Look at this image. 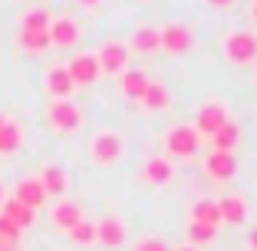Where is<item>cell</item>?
I'll use <instances>...</instances> for the list:
<instances>
[{
  "label": "cell",
  "instance_id": "obj_9",
  "mask_svg": "<svg viewBox=\"0 0 257 251\" xmlns=\"http://www.w3.org/2000/svg\"><path fill=\"white\" fill-rule=\"evenodd\" d=\"M204 172H208V179H211V182H231V179H234L237 175V159H234V152H218V149H214V152H208L204 155Z\"/></svg>",
  "mask_w": 257,
  "mask_h": 251
},
{
  "label": "cell",
  "instance_id": "obj_12",
  "mask_svg": "<svg viewBox=\"0 0 257 251\" xmlns=\"http://www.w3.org/2000/svg\"><path fill=\"white\" fill-rule=\"evenodd\" d=\"M50 218H53V225L60 231H73L76 225H79V221L86 218L83 215V208L76 205V202H69V198H60V202H53V208H50Z\"/></svg>",
  "mask_w": 257,
  "mask_h": 251
},
{
  "label": "cell",
  "instance_id": "obj_19",
  "mask_svg": "<svg viewBox=\"0 0 257 251\" xmlns=\"http://www.w3.org/2000/svg\"><path fill=\"white\" fill-rule=\"evenodd\" d=\"M37 179H40V185H43L46 195L63 198V195H66V189H69V179H66V172H63L60 165H46L43 172L37 175Z\"/></svg>",
  "mask_w": 257,
  "mask_h": 251
},
{
  "label": "cell",
  "instance_id": "obj_4",
  "mask_svg": "<svg viewBox=\"0 0 257 251\" xmlns=\"http://www.w3.org/2000/svg\"><path fill=\"white\" fill-rule=\"evenodd\" d=\"M227 119H231V113H227V103H221V99H208V103H201V106H198L195 122H191V126H195V132H198L201 139H204V136L211 139Z\"/></svg>",
  "mask_w": 257,
  "mask_h": 251
},
{
  "label": "cell",
  "instance_id": "obj_14",
  "mask_svg": "<svg viewBox=\"0 0 257 251\" xmlns=\"http://www.w3.org/2000/svg\"><path fill=\"white\" fill-rule=\"evenodd\" d=\"M14 198L20 202V205H27V208L37 212V208L46 202V192H43V185H40V179H20L17 189H14Z\"/></svg>",
  "mask_w": 257,
  "mask_h": 251
},
{
  "label": "cell",
  "instance_id": "obj_17",
  "mask_svg": "<svg viewBox=\"0 0 257 251\" xmlns=\"http://www.w3.org/2000/svg\"><path fill=\"white\" fill-rule=\"evenodd\" d=\"M152 79L145 76V69H125L119 76V90H122V96L125 99H132V103H139L142 99V93H145V86H149Z\"/></svg>",
  "mask_w": 257,
  "mask_h": 251
},
{
  "label": "cell",
  "instance_id": "obj_39",
  "mask_svg": "<svg viewBox=\"0 0 257 251\" xmlns=\"http://www.w3.org/2000/svg\"><path fill=\"white\" fill-rule=\"evenodd\" d=\"M254 66H257V63H254Z\"/></svg>",
  "mask_w": 257,
  "mask_h": 251
},
{
  "label": "cell",
  "instance_id": "obj_28",
  "mask_svg": "<svg viewBox=\"0 0 257 251\" xmlns=\"http://www.w3.org/2000/svg\"><path fill=\"white\" fill-rule=\"evenodd\" d=\"M69 241H73V244H83V248H86V244H96V225H92L89 218H83L73 231H69Z\"/></svg>",
  "mask_w": 257,
  "mask_h": 251
},
{
  "label": "cell",
  "instance_id": "obj_7",
  "mask_svg": "<svg viewBox=\"0 0 257 251\" xmlns=\"http://www.w3.org/2000/svg\"><path fill=\"white\" fill-rule=\"evenodd\" d=\"M89 149H92V159H96L99 165H115V162L122 159V152H125L119 132H99Z\"/></svg>",
  "mask_w": 257,
  "mask_h": 251
},
{
  "label": "cell",
  "instance_id": "obj_36",
  "mask_svg": "<svg viewBox=\"0 0 257 251\" xmlns=\"http://www.w3.org/2000/svg\"><path fill=\"white\" fill-rule=\"evenodd\" d=\"M0 205H4V185H0Z\"/></svg>",
  "mask_w": 257,
  "mask_h": 251
},
{
  "label": "cell",
  "instance_id": "obj_37",
  "mask_svg": "<svg viewBox=\"0 0 257 251\" xmlns=\"http://www.w3.org/2000/svg\"><path fill=\"white\" fill-rule=\"evenodd\" d=\"M4 122H7V116H4V113H0V126H4Z\"/></svg>",
  "mask_w": 257,
  "mask_h": 251
},
{
  "label": "cell",
  "instance_id": "obj_8",
  "mask_svg": "<svg viewBox=\"0 0 257 251\" xmlns=\"http://www.w3.org/2000/svg\"><path fill=\"white\" fill-rule=\"evenodd\" d=\"M66 69H69L73 86H92V83H99V76H102L96 53H79V56H73Z\"/></svg>",
  "mask_w": 257,
  "mask_h": 251
},
{
  "label": "cell",
  "instance_id": "obj_38",
  "mask_svg": "<svg viewBox=\"0 0 257 251\" xmlns=\"http://www.w3.org/2000/svg\"><path fill=\"white\" fill-rule=\"evenodd\" d=\"M254 20H257V4H254Z\"/></svg>",
  "mask_w": 257,
  "mask_h": 251
},
{
  "label": "cell",
  "instance_id": "obj_40",
  "mask_svg": "<svg viewBox=\"0 0 257 251\" xmlns=\"http://www.w3.org/2000/svg\"><path fill=\"white\" fill-rule=\"evenodd\" d=\"M254 4H257V0H254Z\"/></svg>",
  "mask_w": 257,
  "mask_h": 251
},
{
  "label": "cell",
  "instance_id": "obj_1",
  "mask_svg": "<svg viewBox=\"0 0 257 251\" xmlns=\"http://www.w3.org/2000/svg\"><path fill=\"white\" fill-rule=\"evenodd\" d=\"M204 139L195 132V126H188V122H182V126H172V129L165 132V155L168 159H188V155H195L198 149H201Z\"/></svg>",
  "mask_w": 257,
  "mask_h": 251
},
{
  "label": "cell",
  "instance_id": "obj_3",
  "mask_svg": "<svg viewBox=\"0 0 257 251\" xmlns=\"http://www.w3.org/2000/svg\"><path fill=\"white\" fill-rule=\"evenodd\" d=\"M159 46L172 56H185V53H191V46H195V33H191L188 23L172 20V23H165V27H159Z\"/></svg>",
  "mask_w": 257,
  "mask_h": 251
},
{
  "label": "cell",
  "instance_id": "obj_20",
  "mask_svg": "<svg viewBox=\"0 0 257 251\" xmlns=\"http://www.w3.org/2000/svg\"><path fill=\"white\" fill-rule=\"evenodd\" d=\"M46 90H50V96L53 99H69L73 96V79H69V69L66 66H53L50 73H46Z\"/></svg>",
  "mask_w": 257,
  "mask_h": 251
},
{
  "label": "cell",
  "instance_id": "obj_6",
  "mask_svg": "<svg viewBox=\"0 0 257 251\" xmlns=\"http://www.w3.org/2000/svg\"><path fill=\"white\" fill-rule=\"evenodd\" d=\"M96 60L102 73H112V76H122L128 69V46L119 43V40H106V43L96 50Z\"/></svg>",
  "mask_w": 257,
  "mask_h": 251
},
{
  "label": "cell",
  "instance_id": "obj_31",
  "mask_svg": "<svg viewBox=\"0 0 257 251\" xmlns=\"http://www.w3.org/2000/svg\"><path fill=\"white\" fill-rule=\"evenodd\" d=\"M76 4H79V7H86V10H96L102 0H76Z\"/></svg>",
  "mask_w": 257,
  "mask_h": 251
},
{
  "label": "cell",
  "instance_id": "obj_13",
  "mask_svg": "<svg viewBox=\"0 0 257 251\" xmlns=\"http://www.w3.org/2000/svg\"><path fill=\"white\" fill-rule=\"evenodd\" d=\"M214 202H218L221 221H227V225H244V218H247V202H244L241 195H234V192H227V195L214 198Z\"/></svg>",
  "mask_w": 257,
  "mask_h": 251
},
{
  "label": "cell",
  "instance_id": "obj_16",
  "mask_svg": "<svg viewBox=\"0 0 257 251\" xmlns=\"http://www.w3.org/2000/svg\"><path fill=\"white\" fill-rule=\"evenodd\" d=\"M0 215H4L7 221H14L20 231L33 228V221H37V212H33V208H27V205H20L17 198H7V202L0 205Z\"/></svg>",
  "mask_w": 257,
  "mask_h": 251
},
{
  "label": "cell",
  "instance_id": "obj_27",
  "mask_svg": "<svg viewBox=\"0 0 257 251\" xmlns=\"http://www.w3.org/2000/svg\"><path fill=\"white\" fill-rule=\"evenodd\" d=\"M17 43H20L23 50H30V53H43L46 46H50V37H46V33H27V30H20V33H17Z\"/></svg>",
  "mask_w": 257,
  "mask_h": 251
},
{
  "label": "cell",
  "instance_id": "obj_18",
  "mask_svg": "<svg viewBox=\"0 0 257 251\" xmlns=\"http://www.w3.org/2000/svg\"><path fill=\"white\" fill-rule=\"evenodd\" d=\"M139 103H142L145 113H162V109H168V103H172V93H168L165 83H149Z\"/></svg>",
  "mask_w": 257,
  "mask_h": 251
},
{
  "label": "cell",
  "instance_id": "obj_11",
  "mask_svg": "<svg viewBox=\"0 0 257 251\" xmlns=\"http://www.w3.org/2000/svg\"><path fill=\"white\" fill-rule=\"evenodd\" d=\"M125 238H128V231H125V221L122 218L109 215V218L96 221V244H102V248H122Z\"/></svg>",
  "mask_w": 257,
  "mask_h": 251
},
{
  "label": "cell",
  "instance_id": "obj_2",
  "mask_svg": "<svg viewBox=\"0 0 257 251\" xmlns=\"http://www.w3.org/2000/svg\"><path fill=\"white\" fill-rule=\"evenodd\" d=\"M46 119H50V129L60 132V136H69L83 126V109L76 106L73 99H53L50 109H46Z\"/></svg>",
  "mask_w": 257,
  "mask_h": 251
},
{
  "label": "cell",
  "instance_id": "obj_15",
  "mask_svg": "<svg viewBox=\"0 0 257 251\" xmlns=\"http://www.w3.org/2000/svg\"><path fill=\"white\" fill-rule=\"evenodd\" d=\"M172 172H175V165L168 155H152L142 169V179L149 185H165V182H172Z\"/></svg>",
  "mask_w": 257,
  "mask_h": 251
},
{
  "label": "cell",
  "instance_id": "obj_30",
  "mask_svg": "<svg viewBox=\"0 0 257 251\" xmlns=\"http://www.w3.org/2000/svg\"><path fill=\"white\" fill-rule=\"evenodd\" d=\"M0 241H20V228H17L14 221H7L4 215H0Z\"/></svg>",
  "mask_w": 257,
  "mask_h": 251
},
{
  "label": "cell",
  "instance_id": "obj_34",
  "mask_svg": "<svg viewBox=\"0 0 257 251\" xmlns=\"http://www.w3.org/2000/svg\"><path fill=\"white\" fill-rule=\"evenodd\" d=\"M0 251H20V244H14V241H0Z\"/></svg>",
  "mask_w": 257,
  "mask_h": 251
},
{
  "label": "cell",
  "instance_id": "obj_25",
  "mask_svg": "<svg viewBox=\"0 0 257 251\" xmlns=\"http://www.w3.org/2000/svg\"><path fill=\"white\" fill-rule=\"evenodd\" d=\"M50 20H53V17L46 14L43 7H33V10H27V14H23L20 30H27V33H46V30H50Z\"/></svg>",
  "mask_w": 257,
  "mask_h": 251
},
{
  "label": "cell",
  "instance_id": "obj_23",
  "mask_svg": "<svg viewBox=\"0 0 257 251\" xmlns=\"http://www.w3.org/2000/svg\"><path fill=\"white\" fill-rule=\"evenodd\" d=\"M191 221H198V225H211V228H218V225H221L218 202H214V198H198L195 205H191Z\"/></svg>",
  "mask_w": 257,
  "mask_h": 251
},
{
  "label": "cell",
  "instance_id": "obj_32",
  "mask_svg": "<svg viewBox=\"0 0 257 251\" xmlns=\"http://www.w3.org/2000/svg\"><path fill=\"white\" fill-rule=\"evenodd\" d=\"M247 248H250V251H257V228H250V235H247Z\"/></svg>",
  "mask_w": 257,
  "mask_h": 251
},
{
  "label": "cell",
  "instance_id": "obj_21",
  "mask_svg": "<svg viewBox=\"0 0 257 251\" xmlns=\"http://www.w3.org/2000/svg\"><path fill=\"white\" fill-rule=\"evenodd\" d=\"M132 50L142 56L149 53H159V27H149V23H142V27H136V33H132Z\"/></svg>",
  "mask_w": 257,
  "mask_h": 251
},
{
  "label": "cell",
  "instance_id": "obj_35",
  "mask_svg": "<svg viewBox=\"0 0 257 251\" xmlns=\"http://www.w3.org/2000/svg\"><path fill=\"white\" fill-rule=\"evenodd\" d=\"M175 251H201V248H195V244H182V248H175Z\"/></svg>",
  "mask_w": 257,
  "mask_h": 251
},
{
  "label": "cell",
  "instance_id": "obj_22",
  "mask_svg": "<svg viewBox=\"0 0 257 251\" xmlns=\"http://www.w3.org/2000/svg\"><path fill=\"white\" fill-rule=\"evenodd\" d=\"M211 142H214V149H218V152H234L237 142H241V126H237L234 119H227L224 126H221V129L211 136Z\"/></svg>",
  "mask_w": 257,
  "mask_h": 251
},
{
  "label": "cell",
  "instance_id": "obj_29",
  "mask_svg": "<svg viewBox=\"0 0 257 251\" xmlns=\"http://www.w3.org/2000/svg\"><path fill=\"white\" fill-rule=\"evenodd\" d=\"M132 251H172L168 248V241L165 238H159V235H149V238H139L136 241V248Z\"/></svg>",
  "mask_w": 257,
  "mask_h": 251
},
{
  "label": "cell",
  "instance_id": "obj_33",
  "mask_svg": "<svg viewBox=\"0 0 257 251\" xmlns=\"http://www.w3.org/2000/svg\"><path fill=\"white\" fill-rule=\"evenodd\" d=\"M208 4H211V7H218V10H224V7H231L234 0H208Z\"/></svg>",
  "mask_w": 257,
  "mask_h": 251
},
{
  "label": "cell",
  "instance_id": "obj_10",
  "mask_svg": "<svg viewBox=\"0 0 257 251\" xmlns=\"http://www.w3.org/2000/svg\"><path fill=\"white\" fill-rule=\"evenodd\" d=\"M46 37H50V46H63V50H69V46H76V40H79V23H76L73 17H53Z\"/></svg>",
  "mask_w": 257,
  "mask_h": 251
},
{
  "label": "cell",
  "instance_id": "obj_5",
  "mask_svg": "<svg viewBox=\"0 0 257 251\" xmlns=\"http://www.w3.org/2000/svg\"><path fill=\"white\" fill-rule=\"evenodd\" d=\"M224 56L234 63V66H250V63H257V33L234 30L224 40Z\"/></svg>",
  "mask_w": 257,
  "mask_h": 251
},
{
  "label": "cell",
  "instance_id": "obj_26",
  "mask_svg": "<svg viewBox=\"0 0 257 251\" xmlns=\"http://www.w3.org/2000/svg\"><path fill=\"white\" fill-rule=\"evenodd\" d=\"M214 235H218V228H211V225H198V221H188V228H185V238H188V244H195V248L211 244Z\"/></svg>",
  "mask_w": 257,
  "mask_h": 251
},
{
  "label": "cell",
  "instance_id": "obj_24",
  "mask_svg": "<svg viewBox=\"0 0 257 251\" xmlns=\"http://www.w3.org/2000/svg\"><path fill=\"white\" fill-rule=\"evenodd\" d=\"M23 145V126L14 119H7L0 126V155H14Z\"/></svg>",
  "mask_w": 257,
  "mask_h": 251
}]
</instances>
